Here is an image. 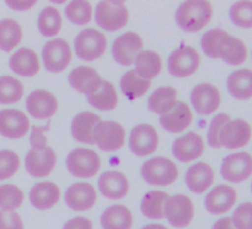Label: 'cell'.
Here are the masks:
<instances>
[{"instance_id":"1","label":"cell","mask_w":252,"mask_h":229,"mask_svg":"<svg viewBox=\"0 0 252 229\" xmlns=\"http://www.w3.org/2000/svg\"><path fill=\"white\" fill-rule=\"evenodd\" d=\"M212 18V5L206 0H187L180 3L175 12L178 27L187 33L200 32Z\"/></svg>"},{"instance_id":"2","label":"cell","mask_w":252,"mask_h":229,"mask_svg":"<svg viewBox=\"0 0 252 229\" xmlns=\"http://www.w3.org/2000/svg\"><path fill=\"white\" fill-rule=\"evenodd\" d=\"M178 167L174 161L165 156H155L141 165L143 179L153 186H169L178 179Z\"/></svg>"},{"instance_id":"3","label":"cell","mask_w":252,"mask_h":229,"mask_svg":"<svg viewBox=\"0 0 252 229\" xmlns=\"http://www.w3.org/2000/svg\"><path fill=\"white\" fill-rule=\"evenodd\" d=\"M96 24L107 32H117L129 21V11L119 0H101L95 9Z\"/></svg>"},{"instance_id":"4","label":"cell","mask_w":252,"mask_h":229,"mask_svg":"<svg viewBox=\"0 0 252 229\" xmlns=\"http://www.w3.org/2000/svg\"><path fill=\"white\" fill-rule=\"evenodd\" d=\"M67 170L77 179L95 177L101 170V158L92 149L76 148L67 156Z\"/></svg>"},{"instance_id":"5","label":"cell","mask_w":252,"mask_h":229,"mask_svg":"<svg viewBox=\"0 0 252 229\" xmlns=\"http://www.w3.org/2000/svg\"><path fill=\"white\" fill-rule=\"evenodd\" d=\"M107 38L96 29H85L74 39V52L83 61H95L107 51Z\"/></svg>"},{"instance_id":"6","label":"cell","mask_w":252,"mask_h":229,"mask_svg":"<svg viewBox=\"0 0 252 229\" xmlns=\"http://www.w3.org/2000/svg\"><path fill=\"white\" fill-rule=\"evenodd\" d=\"M42 60L48 72L51 73L64 72L73 60V51L70 43L61 38H55L49 40L43 46Z\"/></svg>"},{"instance_id":"7","label":"cell","mask_w":252,"mask_h":229,"mask_svg":"<svg viewBox=\"0 0 252 229\" xmlns=\"http://www.w3.org/2000/svg\"><path fill=\"white\" fill-rule=\"evenodd\" d=\"M199 66L200 55L196 48L189 45H181L168 58V70L174 77H189L197 72Z\"/></svg>"},{"instance_id":"8","label":"cell","mask_w":252,"mask_h":229,"mask_svg":"<svg viewBox=\"0 0 252 229\" xmlns=\"http://www.w3.org/2000/svg\"><path fill=\"white\" fill-rule=\"evenodd\" d=\"M144 42L141 36L135 32H126L114 39L111 46L113 60L120 66H132L137 55L143 51Z\"/></svg>"},{"instance_id":"9","label":"cell","mask_w":252,"mask_h":229,"mask_svg":"<svg viewBox=\"0 0 252 229\" xmlns=\"http://www.w3.org/2000/svg\"><path fill=\"white\" fill-rule=\"evenodd\" d=\"M94 145L104 152H116L123 148L126 131L116 121H101L94 130Z\"/></svg>"},{"instance_id":"10","label":"cell","mask_w":252,"mask_h":229,"mask_svg":"<svg viewBox=\"0 0 252 229\" xmlns=\"http://www.w3.org/2000/svg\"><path fill=\"white\" fill-rule=\"evenodd\" d=\"M220 173L230 183H242L252 176V156L248 152L227 155L221 162Z\"/></svg>"},{"instance_id":"11","label":"cell","mask_w":252,"mask_h":229,"mask_svg":"<svg viewBox=\"0 0 252 229\" xmlns=\"http://www.w3.org/2000/svg\"><path fill=\"white\" fill-rule=\"evenodd\" d=\"M30 119L20 109L0 110V136L11 140H18L30 133Z\"/></svg>"},{"instance_id":"12","label":"cell","mask_w":252,"mask_h":229,"mask_svg":"<svg viewBox=\"0 0 252 229\" xmlns=\"http://www.w3.org/2000/svg\"><path fill=\"white\" fill-rule=\"evenodd\" d=\"M165 217L174 228H186L194 219V204L183 193L169 196L165 205Z\"/></svg>"},{"instance_id":"13","label":"cell","mask_w":252,"mask_h":229,"mask_svg":"<svg viewBox=\"0 0 252 229\" xmlns=\"http://www.w3.org/2000/svg\"><path fill=\"white\" fill-rule=\"evenodd\" d=\"M159 148V134L150 124H140L132 128L129 136V149L137 156H149Z\"/></svg>"},{"instance_id":"14","label":"cell","mask_w":252,"mask_h":229,"mask_svg":"<svg viewBox=\"0 0 252 229\" xmlns=\"http://www.w3.org/2000/svg\"><path fill=\"white\" fill-rule=\"evenodd\" d=\"M26 109L36 119L51 121V118L58 112V100L46 89H36L27 95Z\"/></svg>"},{"instance_id":"15","label":"cell","mask_w":252,"mask_h":229,"mask_svg":"<svg viewBox=\"0 0 252 229\" xmlns=\"http://www.w3.org/2000/svg\"><path fill=\"white\" fill-rule=\"evenodd\" d=\"M26 170L30 176L36 179L48 177L57 165V153L52 148L30 149L24 159Z\"/></svg>"},{"instance_id":"16","label":"cell","mask_w":252,"mask_h":229,"mask_svg":"<svg viewBox=\"0 0 252 229\" xmlns=\"http://www.w3.org/2000/svg\"><path fill=\"white\" fill-rule=\"evenodd\" d=\"M190 101L194 110L202 114V116H208V114L214 113L220 104H221V92L220 89L212 83H197L190 94Z\"/></svg>"},{"instance_id":"17","label":"cell","mask_w":252,"mask_h":229,"mask_svg":"<svg viewBox=\"0 0 252 229\" xmlns=\"http://www.w3.org/2000/svg\"><path fill=\"white\" fill-rule=\"evenodd\" d=\"M252 137L251 125L243 119H230L220 133V146L225 149H240L245 148Z\"/></svg>"},{"instance_id":"18","label":"cell","mask_w":252,"mask_h":229,"mask_svg":"<svg viewBox=\"0 0 252 229\" xmlns=\"http://www.w3.org/2000/svg\"><path fill=\"white\" fill-rule=\"evenodd\" d=\"M98 199L96 189L88 182H77L68 186L64 195V201L73 211H88Z\"/></svg>"},{"instance_id":"19","label":"cell","mask_w":252,"mask_h":229,"mask_svg":"<svg viewBox=\"0 0 252 229\" xmlns=\"http://www.w3.org/2000/svg\"><path fill=\"white\" fill-rule=\"evenodd\" d=\"M237 201V192L230 185H217L205 196V208L209 214H225Z\"/></svg>"},{"instance_id":"20","label":"cell","mask_w":252,"mask_h":229,"mask_svg":"<svg viewBox=\"0 0 252 229\" xmlns=\"http://www.w3.org/2000/svg\"><path fill=\"white\" fill-rule=\"evenodd\" d=\"M205 152V142L200 134L189 131L172 143V155L180 162H191L200 158Z\"/></svg>"},{"instance_id":"21","label":"cell","mask_w":252,"mask_h":229,"mask_svg":"<svg viewBox=\"0 0 252 229\" xmlns=\"http://www.w3.org/2000/svg\"><path fill=\"white\" fill-rule=\"evenodd\" d=\"M98 191L108 199L117 201L128 195L129 180L122 171L108 170L104 171L98 179Z\"/></svg>"},{"instance_id":"22","label":"cell","mask_w":252,"mask_h":229,"mask_svg":"<svg viewBox=\"0 0 252 229\" xmlns=\"http://www.w3.org/2000/svg\"><path fill=\"white\" fill-rule=\"evenodd\" d=\"M193 124V112L186 101H177V104L160 116V125L165 131L178 134L186 131Z\"/></svg>"},{"instance_id":"23","label":"cell","mask_w":252,"mask_h":229,"mask_svg":"<svg viewBox=\"0 0 252 229\" xmlns=\"http://www.w3.org/2000/svg\"><path fill=\"white\" fill-rule=\"evenodd\" d=\"M101 75L89 66H79L68 75V82L73 89H76L80 94H85L86 97L95 94L101 83H102Z\"/></svg>"},{"instance_id":"24","label":"cell","mask_w":252,"mask_h":229,"mask_svg":"<svg viewBox=\"0 0 252 229\" xmlns=\"http://www.w3.org/2000/svg\"><path fill=\"white\" fill-rule=\"evenodd\" d=\"M29 199L32 202V205L40 211H46L52 207H55L60 199H61V191L60 186L54 182H39L36 183L30 193H29Z\"/></svg>"},{"instance_id":"25","label":"cell","mask_w":252,"mask_h":229,"mask_svg":"<svg viewBox=\"0 0 252 229\" xmlns=\"http://www.w3.org/2000/svg\"><path fill=\"white\" fill-rule=\"evenodd\" d=\"M9 67L18 76L33 77L40 72V60L36 51L30 48H20L9 58Z\"/></svg>"},{"instance_id":"26","label":"cell","mask_w":252,"mask_h":229,"mask_svg":"<svg viewBox=\"0 0 252 229\" xmlns=\"http://www.w3.org/2000/svg\"><path fill=\"white\" fill-rule=\"evenodd\" d=\"M101 122V118L94 112L83 110L77 113L71 121V136L76 142L85 145H94V130Z\"/></svg>"},{"instance_id":"27","label":"cell","mask_w":252,"mask_h":229,"mask_svg":"<svg viewBox=\"0 0 252 229\" xmlns=\"http://www.w3.org/2000/svg\"><path fill=\"white\" fill-rule=\"evenodd\" d=\"M215 180L214 170L206 162H196L186 171V185L194 193L206 192Z\"/></svg>"},{"instance_id":"28","label":"cell","mask_w":252,"mask_h":229,"mask_svg":"<svg viewBox=\"0 0 252 229\" xmlns=\"http://www.w3.org/2000/svg\"><path fill=\"white\" fill-rule=\"evenodd\" d=\"M101 226L102 229H132L134 214L126 205H110L101 214Z\"/></svg>"},{"instance_id":"29","label":"cell","mask_w":252,"mask_h":229,"mask_svg":"<svg viewBox=\"0 0 252 229\" xmlns=\"http://www.w3.org/2000/svg\"><path fill=\"white\" fill-rule=\"evenodd\" d=\"M227 89L236 100H249L252 98V70L239 69L228 75Z\"/></svg>"},{"instance_id":"30","label":"cell","mask_w":252,"mask_h":229,"mask_svg":"<svg viewBox=\"0 0 252 229\" xmlns=\"http://www.w3.org/2000/svg\"><path fill=\"white\" fill-rule=\"evenodd\" d=\"M134 64H135V69H134L135 73L146 80H152L156 76H159L163 67L162 57L156 51H152V49H143L137 55Z\"/></svg>"},{"instance_id":"31","label":"cell","mask_w":252,"mask_h":229,"mask_svg":"<svg viewBox=\"0 0 252 229\" xmlns=\"http://www.w3.org/2000/svg\"><path fill=\"white\" fill-rule=\"evenodd\" d=\"M169 195L165 191H150L141 199V213L147 219L160 220L165 217V205Z\"/></svg>"},{"instance_id":"32","label":"cell","mask_w":252,"mask_h":229,"mask_svg":"<svg viewBox=\"0 0 252 229\" xmlns=\"http://www.w3.org/2000/svg\"><path fill=\"white\" fill-rule=\"evenodd\" d=\"M23 40V27L17 20H0V49L5 52L14 51Z\"/></svg>"},{"instance_id":"33","label":"cell","mask_w":252,"mask_h":229,"mask_svg":"<svg viewBox=\"0 0 252 229\" xmlns=\"http://www.w3.org/2000/svg\"><path fill=\"white\" fill-rule=\"evenodd\" d=\"M178 92L174 86H160L156 91H153V94L149 97L147 106L150 109V112L158 113V114H165L166 112H169L178 101L177 98Z\"/></svg>"},{"instance_id":"34","label":"cell","mask_w":252,"mask_h":229,"mask_svg":"<svg viewBox=\"0 0 252 229\" xmlns=\"http://www.w3.org/2000/svg\"><path fill=\"white\" fill-rule=\"evenodd\" d=\"M152 82L140 77L135 70L125 72L120 77V91L128 100H137L150 89Z\"/></svg>"},{"instance_id":"35","label":"cell","mask_w":252,"mask_h":229,"mask_svg":"<svg viewBox=\"0 0 252 229\" xmlns=\"http://www.w3.org/2000/svg\"><path fill=\"white\" fill-rule=\"evenodd\" d=\"M37 29H39V33L45 38L57 36L63 29L61 12L54 6L43 8L37 17Z\"/></svg>"},{"instance_id":"36","label":"cell","mask_w":252,"mask_h":229,"mask_svg":"<svg viewBox=\"0 0 252 229\" xmlns=\"http://www.w3.org/2000/svg\"><path fill=\"white\" fill-rule=\"evenodd\" d=\"M228 36L230 35L224 29H211V30L205 32L200 39V48H202L203 54L208 58L218 60Z\"/></svg>"},{"instance_id":"37","label":"cell","mask_w":252,"mask_h":229,"mask_svg":"<svg viewBox=\"0 0 252 229\" xmlns=\"http://www.w3.org/2000/svg\"><path fill=\"white\" fill-rule=\"evenodd\" d=\"M86 100L91 106H94L99 110H104V112L113 110L119 103V97H117V91H116L114 85L105 79L102 80L99 89L95 94L86 97Z\"/></svg>"},{"instance_id":"38","label":"cell","mask_w":252,"mask_h":229,"mask_svg":"<svg viewBox=\"0 0 252 229\" xmlns=\"http://www.w3.org/2000/svg\"><path fill=\"white\" fill-rule=\"evenodd\" d=\"M220 58L224 63H227L228 66H240V64H243L246 61V58H248V49H246L245 42L240 40L239 38L228 36L224 46H222Z\"/></svg>"},{"instance_id":"39","label":"cell","mask_w":252,"mask_h":229,"mask_svg":"<svg viewBox=\"0 0 252 229\" xmlns=\"http://www.w3.org/2000/svg\"><path fill=\"white\" fill-rule=\"evenodd\" d=\"M24 95V85L14 76H0V104L18 103Z\"/></svg>"},{"instance_id":"40","label":"cell","mask_w":252,"mask_h":229,"mask_svg":"<svg viewBox=\"0 0 252 229\" xmlns=\"http://www.w3.org/2000/svg\"><path fill=\"white\" fill-rule=\"evenodd\" d=\"M24 202V192L12 183L0 185V210L15 211Z\"/></svg>"},{"instance_id":"41","label":"cell","mask_w":252,"mask_h":229,"mask_svg":"<svg viewBox=\"0 0 252 229\" xmlns=\"http://www.w3.org/2000/svg\"><path fill=\"white\" fill-rule=\"evenodd\" d=\"M92 6L86 0H73L65 6V17L76 26H86L92 20Z\"/></svg>"},{"instance_id":"42","label":"cell","mask_w":252,"mask_h":229,"mask_svg":"<svg viewBox=\"0 0 252 229\" xmlns=\"http://www.w3.org/2000/svg\"><path fill=\"white\" fill-rule=\"evenodd\" d=\"M228 17L231 23L242 29H252V2L242 0L230 6Z\"/></svg>"},{"instance_id":"43","label":"cell","mask_w":252,"mask_h":229,"mask_svg":"<svg viewBox=\"0 0 252 229\" xmlns=\"http://www.w3.org/2000/svg\"><path fill=\"white\" fill-rule=\"evenodd\" d=\"M20 156L11 149L0 151V180L11 179L20 168Z\"/></svg>"},{"instance_id":"44","label":"cell","mask_w":252,"mask_h":229,"mask_svg":"<svg viewBox=\"0 0 252 229\" xmlns=\"http://www.w3.org/2000/svg\"><path fill=\"white\" fill-rule=\"evenodd\" d=\"M231 118L228 116L227 113H218L215 114V118L209 122V127H208V133H206V140H208V145L212 148V149H220V133L222 130V127L230 121Z\"/></svg>"},{"instance_id":"45","label":"cell","mask_w":252,"mask_h":229,"mask_svg":"<svg viewBox=\"0 0 252 229\" xmlns=\"http://www.w3.org/2000/svg\"><path fill=\"white\" fill-rule=\"evenodd\" d=\"M231 220L236 229H252V202H242L237 205Z\"/></svg>"},{"instance_id":"46","label":"cell","mask_w":252,"mask_h":229,"mask_svg":"<svg viewBox=\"0 0 252 229\" xmlns=\"http://www.w3.org/2000/svg\"><path fill=\"white\" fill-rule=\"evenodd\" d=\"M51 128V121L45 127H33L30 128V145L32 149H43L48 148V136L46 133Z\"/></svg>"},{"instance_id":"47","label":"cell","mask_w":252,"mask_h":229,"mask_svg":"<svg viewBox=\"0 0 252 229\" xmlns=\"http://www.w3.org/2000/svg\"><path fill=\"white\" fill-rule=\"evenodd\" d=\"M0 229H24L21 216L17 211L0 210Z\"/></svg>"},{"instance_id":"48","label":"cell","mask_w":252,"mask_h":229,"mask_svg":"<svg viewBox=\"0 0 252 229\" xmlns=\"http://www.w3.org/2000/svg\"><path fill=\"white\" fill-rule=\"evenodd\" d=\"M63 229H92V222L85 216H76L70 219Z\"/></svg>"},{"instance_id":"49","label":"cell","mask_w":252,"mask_h":229,"mask_svg":"<svg viewBox=\"0 0 252 229\" xmlns=\"http://www.w3.org/2000/svg\"><path fill=\"white\" fill-rule=\"evenodd\" d=\"M36 5H37L36 0H24V2H17V0H15V2H12V0H8V2H6L8 8H11L14 11H20V12H26V11L34 8Z\"/></svg>"},{"instance_id":"50","label":"cell","mask_w":252,"mask_h":229,"mask_svg":"<svg viewBox=\"0 0 252 229\" xmlns=\"http://www.w3.org/2000/svg\"><path fill=\"white\" fill-rule=\"evenodd\" d=\"M212 229H236V226L233 225L231 217H221L212 225Z\"/></svg>"},{"instance_id":"51","label":"cell","mask_w":252,"mask_h":229,"mask_svg":"<svg viewBox=\"0 0 252 229\" xmlns=\"http://www.w3.org/2000/svg\"><path fill=\"white\" fill-rule=\"evenodd\" d=\"M141 229H168V228L165 225H160V223H150V225L143 226Z\"/></svg>"},{"instance_id":"52","label":"cell","mask_w":252,"mask_h":229,"mask_svg":"<svg viewBox=\"0 0 252 229\" xmlns=\"http://www.w3.org/2000/svg\"><path fill=\"white\" fill-rule=\"evenodd\" d=\"M251 192H252V183H251Z\"/></svg>"}]
</instances>
